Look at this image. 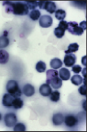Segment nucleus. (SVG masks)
Returning <instances> with one entry per match:
<instances>
[{
	"label": "nucleus",
	"instance_id": "c756f323",
	"mask_svg": "<svg viewBox=\"0 0 87 132\" xmlns=\"http://www.w3.org/2000/svg\"><path fill=\"white\" fill-rule=\"evenodd\" d=\"M59 27L60 29L63 30V31H66L67 30V22L64 21V20H61V22L59 23Z\"/></svg>",
	"mask_w": 87,
	"mask_h": 132
},
{
	"label": "nucleus",
	"instance_id": "412c9836",
	"mask_svg": "<svg viewBox=\"0 0 87 132\" xmlns=\"http://www.w3.org/2000/svg\"><path fill=\"white\" fill-rule=\"evenodd\" d=\"M12 106H13L14 108H16V109H20V108L23 106V101L20 99L19 97H17V98H14Z\"/></svg>",
	"mask_w": 87,
	"mask_h": 132
},
{
	"label": "nucleus",
	"instance_id": "c85d7f7f",
	"mask_svg": "<svg viewBox=\"0 0 87 132\" xmlns=\"http://www.w3.org/2000/svg\"><path fill=\"white\" fill-rule=\"evenodd\" d=\"M78 92L79 93H80L81 95H83V96H85L87 93L86 92V83H83V85H82L80 87V88L78 89Z\"/></svg>",
	"mask_w": 87,
	"mask_h": 132
},
{
	"label": "nucleus",
	"instance_id": "c9c22d12",
	"mask_svg": "<svg viewBox=\"0 0 87 132\" xmlns=\"http://www.w3.org/2000/svg\"><path fill=\"white\" fill-rule=\"evenodd\" d=\"M1 118H2V116H1V114H0V120H1Z\"/></svg>",
	"mask_w": 87,
	"mask_h": 132
},
{
	"label": "nucleus",
	"instance_id": "1a4fd4ad",
	"mask_svg": "<svg viewBox=\"0 0 87 132\" xmlns=\"http://www.w3.org/2000/svg\"><path fill=\"white\" fill-rule=\"evenodd\" d=\"M43 9H45L47 12H49L50 14L55 13V11L57 10L56 4L54 2H51V1H45L44 2Z\"/></svg>",
	"mask_w": 87,
	"mask_h": 132
},
{
	"label": "nucleus",
	"instance_id": "cd10ccee",
	"mask_svg": "<svg viewBox=\"0 0 87 132\" xmlns=\"http://www.w3.org/2000/svg\"><path fill=\"white\" fill-rule=\"evenodd\" d=\"M26 4H27V6H28V9H31V10L37 9V7H39L38 2H26Z\"/></svg>",
	"mask_w": 87,
	"mask_h": 132
},
{
	"label": "nucleus",
	"instance_id": "4468645a",
	"mask_svg": "<svg viewBox=\"0 0 87 132\" xmlns=\"http://www.w3.org/2000/svg\"><path fill=\"white\" fill-rule=\"evenodd\" d=\"M64 122V117L61 114H55L52 117V123L55 126H60Z\"/></svg>",
	"mask_w": 87,
	"mask_h": 132
},
{
	"label": "nucleus",
	"instance_id": "f8f14e48",
	"mask_svg": "<svg viewBox=\"0 0 87 132\" xmlns=\"http://www.w3.org/2000/svg\"><path fill=\"white\" fill-rule=\"evenodd\" d=\"M22 93H23V94L26 95L27 97H31V96H33V94H34L35 89L31 84H26V85L23 87Z\"/></svg>",
	"mask_w": 87,
	"mask_h": 132
},
{
	"label": "nucleus",
	"instance_id": "2f4dec72",
	"mask_svg": "<svg viewBox=\"0 0 87 132\" xmlns=\"http://www.w3.org/2000/svg\"><path fill=\"white\" fill-rule=\"evenodd\" d=\"M80 27H81V28H82V29H83V31H85V30H86V21H83V22H81Z\"/></svg>",
	"mask_w": 87,
	"mask_h": 132
},
{
	"label": "nucleus",
	"instance_id": "dca6fc26",
	"mask_svg": "<svg viewBox=\"0 0 87 132\" xmlns=\"http://www.w3.org/2000/svg\"><path fill=\"white\" fill-rule=\"evenodd\" d=\"M50 67H51L52 69H58V68H61L62 67V62L59 59V58H54L50 61Z\"/></svg>",
	"mask_w": 87,
	"mask_h": 132
},
{
	"label": "nucleus",
	"instance_id": "f3484780",
	"mask_svg": "<svg viewBox=\"0 0 87 132\" xmlns=\"http://www.w3.org/2000/svg\"><path fill=\"white\" fill-rule=\"evenodd\" d=\"M79 49V44H76V43H73V44H69L68 48L65 50V55L66 54H73L74 52L78 51Z\"/></svg>",
	"mask_w": 87,
	"mask_h": 132
},
{
	"label": "nucleus",
	"instance_id": "6e6552de",
	"mask_svg": "<svg viewBox=\"0 0 87 132\" xmlns=\"http://www.w3.org/2000/svg\"><path fill=\"white\" fill-rule=\"evenodd\" d=\"M46 83H48L50 86H51L53 89H60L62 86V80L58 76V77L53 78L50 80H46Z\"/></svg>",
	"mask_w": 87,
	"mask_h": 132
},
{
	"label": "nucleus",
	"instance_id": "f03ea898",
	"mask_svg": "<svg viewBox=\"0 0 87 132\" xmlns=\"http://www.w3.org/2000/svg\"><path fill=\"white\" fill-rule=\"evenodd\" d=\"M7 93L12 95L14 98L20 97L22 94V90L19 89L18 84H17V82L15 81V80H10V81L7 82Z\"/></svg>",
	"mask_w": 87,
	"mask_h": 132
},
{
	"label": "nucleus",
	"instance_id": "9d476101",
	"mask_svg": "<svg viewBox=\"0 0 87 132\" xmlns=\"http://www.w3.org/2000/svg\"><path fill=\"white\" fill-rule=\"evenodd\" d=\"M51 87L49 85L48 83H45V84H42L40 86V88H39V93L42 96L44 97H47V96H50V94L51 93Z\"/></svg>",
	"mask_w": 87,
	"mask_h": 132
},
{
	"label": "nucleus",
	"instance_id": "a878e982",
	"mask_svg": "<svg viewBox=\"0 0 87 132\" xmlns=\"http://www.w3.org/2000/svg\"><path fill=\"white\" fill-rule=\"evenodd\" d=\"M64 34H65V31L60 29L59 27H56V28L54 29V35L56 36L57 38L61 39V38H62L63 36H64Z\"/></svg>",
	"mask_w": 87,
	"mask_h": 132
},
{
	"label": "nucleus",
	"instance_id": "473e14b6",
	"mask_svg": "<svg viewBox=\"0 0 87 132\" xmlns=\"http://www.w3.org/2000/svg\"><path fill=\"white\" fill-rule=\"evenodd\" d=\"M83 77H84V79H85V77H86V69H83Z\"/></svg>",
	"mask_w": 87,
	"mask_h": 132
},
{
	"label": "nucleus",
	"instance_id": "ddd939ff",
	"mask_svg": "<svg viewBox=\"0 0 87 132\" xmlns=\"http://www.w3.org/2000/svg\"><path fill=\"white\" fill-rule=\"evenodd\" d=\"M58 75H59L60 79L61 80H68L70 79V77H71L70 71L66 68H61L60 71L58 72Z\"/></svg>",
	"mask_w": 87,
	"mask_h": 132
},
{
	"label": "nucleus",
	"instance_id": "423d86ee",
	"mask_svg": "<svg viewBox=\"0 0 87 132\" xmlns=\"http://www.w3.org/2000/svg\"><path fill=\"white\" fill-rule=\"evenodd\" d=\"M76 62V55L74 54H66L63 63L65 64L66 67H72L75 65Z\"/></svg>",
	"mask_w": 87,
	"mask_h": 132
},
{
	"label": "nucleus",
	"instance_id": "f257e3e1",
	"mask_svg": "<svg viewBox=\"0 0 87 132\" xmlns=\"http://www.w3.org/2000/svg\"><path fill=\"white\" fill-rule=\"evenodd\" d=\"M28 7L26 2H12V14L17 16H25L28 14Z\"/></svg>",
	"mask_w": 87,
	"mask_h": 132
},
{
	"label": "nucleus",
	"instance_id": "0eeeda50",
	"mask_svg": "<svg viewBox=\"0 0 87 132\" xmlns=\"http://www.w3.org/2000/svg\"><path fill=\"white\" fill-rule=\"evenodd\" d=\"M64 122H65V125L69 128H73L77 125V117L75 116H72V114H68L66 117H64Z\"/></svg>",
	"mask_w": 87,
	"mask_h": 132
},
{
	"label": "nucleus",
	"instance_id": "72a5a7b5",
	"mask_svg": "<svg viewBox=\"0 0 87 132\" xmlns=\"http://www.w3.org/2000/svg\"><path fill=\"white\" fill-rule=\"evenodd\" d=\"M85 59H86V56H83V64L84 65V66H86V63H85Z\"/></svg>",
	"mask_w": 87,
	"mask_h": 132
},
{
	"label": "nucleus",
	"instance_id": "6ab92c4d",
	"mask_svg": "<svg viewBox=\"0 0 87 132\" xmlns=\"http://www.w3.org/2000/svg\"><path fill=\"white\" fill-rule=\"evenodd\" d=\"M71 80H72V84H74V85H76V86L81 85V84L83 82V79L81 77L80 75H78V74H76V75H74L73 77H72Z\"/></svg>",
	"mask_w": 87,
	"mask_h": 132
},
{
	"label": "nucleus",
	"instance_id": "aec40b11",
	"mask_svg": "<svg viewBox=\"0 0 87 132\" xmlns=\"http://www.w3.org/2000/svg\"><path fill=\"white\" fill-rule=\"evenodd\" d=\"M29 18L32 20H38L40 18V11L38 10V9H34V10H31L29 12Z\"/></svg>",
	"mask_w": 87,
	"mask_h": 132
},
{
	"label": "nucleus",
	"instance_id": "20e7f679",
	"mask_svg": "<svg viewBox=\"0 0 87 132\" xmlns=\"http://www.w3.org/2000/svg\"><path fill=\"white\" fill-rule=\"evenodd\" d=\"M53 23V20H52L51 16L50 15H43L40 16L39 18V25L42 28H49L50 27Z\"/></svg>",
	"mask_w": 87,
	"mask_h": 132
},
{
	"label": "nucleus",
	"instance_id": "5701e85b",
	"mask_svg": "<svg viewBox=\"0 0 87 132\" xmlns=\"http://www.w3.org/2000/svg\"><path fill=\"white\" fill-rule=\"evenodd\" d=\"M36 70L39 73H43L46 70V64L43 61H39L36 65Z\"/></svg>",
	"mask_w": 87,
	"mask_h": 132
},
{
	"label": "nucleus",
	"instance_id": "7ed1b4c3",
	"mask_svg": "<svg viewBox=\"0 0 87 132\" xmlns=\"http://www.w3.org/2000/svg\"><path fill=\"white\" fill-rule=\"evenodd\" d=\"M67 31L72 34L74 35L81 36L83 33V30L80 27V25L75 21H71L67 22Z\"/></svg>",
	"mask_w": 87,
	"mask_h": 132
},
{
	"label": "nucleus",
	"instance_id": "b1692460",
	"mask_svg": "<svg viewBox=\"0 0 87 132\" xmlns=\"http://www.w3.org/2000/svg\"><path fill=\"white\" fill-rule=\"evenodd\" d=\"M50 98L52 102H58L61 98V93L58 90H54V92H51V93L50 94Z\"/></svg>",
	"mask_w": 87,
	"mask_h": 132
},
{
	"label": "nucleus",
	"instance_id": "9b49d317",
	"mask_svg": "<svg viewBox=\"0 0 87 132\" xmlns=\"http://www.w3.org/2000/svg\"><path fill=\"white\" fill-rule=\"evenodd\" d=\"M13 100H14V97L12 95H10L9 93H6L3 96V100H2L3 105L6 106V107H12Z\"/></svg>",
	"mask_w": 87,
	"mask_h": 132
},
{
	"label": "nucleus",
	"instance_id": "a211bd4d",
	"mask_svg": "<svg viewBox=\"0 0 87 132\" xmlns=\"http://www.w3.org/2000/svg\"><path fill=\"white\" fill-rule=\"evenodd\" d=\"M66 17V12L63 9H57L55 11V18L58 20H63Z\"/></svg>",
	"mask_w": 87,
	"mask_h": 132
},
{
	"label": "nucleus",
	"instance_id": "7c9ffc66",
	"mask_svg": "<svg viewBox=\"0 0 87 132\" xmlns=\"http://www.w3.org/2000/svg\"><path fill=\"white\" fill-rule=\"evenodd\" d=\"M72 68V71H73L74 73H76V74H78V73H80L81 71L83 70V69H82V67L78 66V65H74Z\"/></svg>",
	"mask_w": 87,
	"mask_h": 132
},
{
	"label": "nucleus",
	"instance_id": "2eb2a0df",
	"mask_svg": "<svg viewBox=\"0 0 87 132\" xmlns=\"http://www.w3.org/2000/svg\"><path fill=\"white\" fill-rule=\"evenodd\" d=\"M9 60V55L7 51L0 50V64H6Z\"/></svg>",
	"mask_w": 87,
	"mask_h": 132
},
{
	"label": "nucleus",
	"instance_id": "4be33fe9",
	"mask_svg": "<svg viewBox=\"0 0 87 132\" xmlns=\"http://www.w3.org/2000/svg\"><path fill=\"white\" fill-rule=\"evenodd\" d=\"M46 76H47V79L46 80H50V79H53V78L58 77V72H57L55 69H50L46 72Z\"/></svg>",
	"mask_w": 87,
	"mask_h": 132
},
{
	"label": "nucleus",
	"instance_id": "f704fd0d",
	"mask_svg": "<svg viewBox=\"0 0 87 132\" xmlns=\"http://www.w3.org/2000/svg\"><path fill=\"white\" fill-rule=\"evenodd\" d=\"M7 34H8V32H7V31H4V35H3V36H6V37H7Z\"/></svg>",
	"mask_w": 87,
	"mask_h": 132
},
{
	"label": "nucleus",
	"instance_id": "bb28decb",
	"mask_svg": "<svg viewBox=\"0 0 87 132\" xmlns=\"http://www.w3.org/2000/svg\"><path fill=\"white\" fill-rule=\"evenodd\" d=\"M13 128H14V131H25L26 130V127L22 123L16 124Z\"/></svg>",
	"mask_w": 87,
	"mask_h": 132
},
{
	"label": "nucleus",
	"instance_id": "39448f33",
	"mask_svg": "<svg viewBox=\"0 0 87 132\" xmlns=\"http://www.w3.org/2000/svg\"><path fill=\"white\" fill-rule=\"evenodd\" d=\"M4 120H5L6 125H7L8 128H13L14 126L17 124V117H16L15 114L10 113V114H7L6 116H5Z\"/></svg>",
	"mask_w": 87,
	"mask_h": 132
},
{
	"label": "nucleus",
	"instance_id": "393cba45",
	"mask_svg": "<svg viewBox=\"0 0 87 132\" xmlns=\"http://www.w3.org/2000/svg\"><path fill=\"white\" fill-rule=\"evenodd\" d=\"M9 44V40L6 36H1L0 37V48H5Z\"/></svg>",
	"mask_w": 87,
	"mask_h": 132
}]
</instances>
